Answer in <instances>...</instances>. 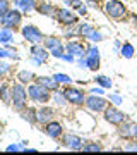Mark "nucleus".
<instances>
[{"mask_svg": "<svg viewBox=\"0 0 137 155\" xmlns=\"http://www.w3.org/2000/svg\"><path fill=\"white\" fill-rule=\"evenodd\" d=\"M76 12L79 14V16H86L88 14V7H86V4H82V5H79L76 9Z\"/></svg>", "mask_w": 137, "mask_h": 155, "instance_id": "ea45409f", "label": "nucleus"}, {"mask_svg": "<svg viewBox=\"0 0 137 155\" xmlns=\"http://www.w3.org/2000/svg\"><path fill=\"white\" fill-rule=\"evenodd\" d=\"M110 105V102L104 98L103 95H88L86 97V102H84V109L91 114H103L104 109Z\"/></svg>", "mask_w": 137, "mask_h": 155, "instance_id": "20e7f679", "label": "nucleus"}, {"mask_svg": "<svg viewBox=\"0 0 137 155\" xmlns=\"http://www.w3.org/2000/svg\"><path fill=\"white\" fill-rule=\"evenodd\" d=\"M50 54H51V57H55V59H60V61H62V57H64V54H65V45H64V47H60V48L51 50Z\"/></svg>", "mask_w": 137, "mask_h": 155, "instance_id": "72a5a7b5", "label": "nucleus"}, {"mask_svg": "<svg viewBox=\"0 0 137 155\" xmlns=\"http://www.w3.org/2000/svg\"><path fill=\"white\" fill-rule=\"evenodd\" d=\"M103 11L106 14V17L113 19V21H123L129 14L127 5L122 0H106L103 5Z\"/></svg>", "mask_w": 137, "mask_h": 155, "instance_id": "f03ea898", "label": "nucleus"}, {"mask_svg": "<svg viewBox=\"0 0 137 155\" xmlns=\"http://www.w3.org/2000/svg\"><path fill=\"white\" fill-rule=\"evenodd\" d=\"M51 100H53L55 107H65L69 102L65 98V93H64V90H55L51 91Z\"/></svg>", "mask_w": 137, "mask_h": 155, "instance_id": "b1692460", "label": "nucleus"}, {"mask_svg": "<svg viewBox=\"0 0 137 155\" xmlns=\"http://www.w3.org/2000/svg\"><path fill=\"white\" fill-rule=\"evenodd\" d=\"M21 33H22V38L29 41L31 45H36V43H43L45 40V35L41 33V29L34 24H24L21 28Z\"/></svg>", "mask_w": 137, "mask_h": 155, "instance_id": "9d476101", "label": "nucleus"}, {"mask_svg": "<svg viewBox=\"0 0 137 155\" xmlns=\"http://www.w3.org/2000/svg\"><path fill=\"white\" fill-rule=\"evenodd\" d=\"M125 152H137V140H130V141H127L125 147H123Z\"/></svg>", "mask_w": 137, "mask_h": 155, "instance_id": "f704fd0d", "label": "nucleus"}, {"mask_svg": "<svg viewBox=\"0 0 137 155\" xmlns=\"http://www.w3.org/2000/svg\"><path fill=\"white\" fill-rule=\"evenodd\" d=\"M0 59L4 61V59H14V61H19V55L16 54V50L12 52V50L5 48V47H0Z\"/></svg>", "mask_w": 137, "mask_h": 155, "instance_id": "c85d7f7f", "label": "nucleus"}, {"mask_svg": "<svg viewBox=\"0 0 137 155\" xmlns=\"http://www.w3.org/2000/svg\"><path fill=\"white\" fill-rule=\"evenodd\" d=\"M57 11H58V7L53 5V4H50V2H39L38 7H36V12L41 14V16H46V17H57Z\"/></svg>", "mask_w": 137, "mask_h": 155, "instance_id": "f3484780", "label": "nucleus"}, {"mask_svg": "<svg viewBox=\"0 0 137 155\" xmlns=\"http://www.w3.org/2000/svg\"><path fill=\"white\" fill-rule=\"evenodd\" d=\"M16 79L19 81V83H22V84H29V83H33L34 79H36V76H34V72L33 71H27V69H22V71H19L17 72V76H16Z\"/></svg>", "mask_w": 137, "mask_h": 155, "instance_id": "4be33fe9", "label": "nucleus"}, {"mask_svg": "<svg viewBox=\"0 0 137 155\" xmlns=\"http://www.w3.org/2000/svg\"><path fill=\"white\" fill-rule=\"evenodd\" d=\"M27 97L33 104H48L51 100V91L48 88H45L43 84H39L38 81H33V83L27 84Z\"/></svg>", "mask_w": 137, "mask_h": 155, "instance_id": "f257e3e1", "label": "nucleus"}, {"mask_svg": "<svg viewBox=\"0 0 137 155\" xmlns=\"http://www.w3.org/2000/svg\"><path fill=\"white\" fill-rule=\"evenodd\" d=\"M50 50L45 47L43 43H36V45H31V50H29V59L33 62L34 66H41L50 59Z\"/></svg>", "mask_w": 137, "mask_h": 155, "instance_id": "1a4fd4ad", "label": "nucleus"}, {"mask_svg": "<svg viewBox=\"0 0 137 155\" xmlns=\"http://www.w3.org/2000/svg\"><path fill=\"white\" fill-rule=\"evenodd\" d=\"M22 147H24V143H12L5 148V152H22Z\"/></svg>", "mask_w": 137, "mask_h": 155, "instance_id": "e433bc0d", "label": "nucleus"}, {"mask_svg": "<svg viewBox=\"0 0 137 155\" xmlns=\"http://www.w3.org/2000/svg\"><path fill=\"white\" fill-rule=\"evenodd\" d=\"M2 76H4V74H2V72H0V79H2Z\"/></svg>", "mask_w": 137, "mask_h": 155, "instance_id": "a18cd8bd", "label": "nucleus"}, {"mask_svg": "<svg viewBox=\"0 0 137 155\" xmlns=\"http://www.w3.org/2000/svg\"><path fill=\"white\" fill-rule=\"evenodd\" d=\"M27 86L26 84H22V83H14L12 84V102H11V105L12 109L16 112H21L22 109H26L27 107Z\"/></svg>", "mask_w": 137, "mask_h": 155, "instance_id": "7ed1b4c3", "label": "nucleus"}, {"mask_svg": "<svg viewBox=\"0 0 137 155\" xmlns=\"http://www.w3.org/2000/svg\"><path fill=\"white\" fill-rule=\"evenodd\" d=\"M64 4H65L67 7H70V9L76 11L79 5H82V0H64Z\"/></svg>", "mask_w": 137, "mask_h": 155, "instance_id": "c9c22d12", "label": "nucleus"}, {"mask_svg": "<svg viewBox=\"0 0 137 155\" xmlns=\"http://www.w3.org/2000/svg\"><path fill=\"white\" fill-rule=\"evenodd\" d=\"M9 71H11V66H9L7 62H2V59H0V72L5 74V72H9Z\"/></svg>", "mask_w": 137, "mask_h": 155, "instance_id": "58836bf2", "label": "nucleus"}, {"mask_svg": "<svg viewBox=\"0 0 137 155\" xmlns=\"http://www.w3.org/2000/svg\"><path fill=\"white\" fill-rule=\"evenodd\" d=\"M93 29L94 26L91 22H77V36H81V38H88Z\"/></svg>", "mask_w": 137, "mask_h": 155, "instance_id": "a878e982", "label": "nucleus"}, {"mask_svg": "<svg viewBox=\"0 0 137 155\" xmlns=\"http://www.w3.org/2000/svg\"><path fill=\"white\" fill-rule=\"evenodd\" d=\"M62 145L69 150H81L84 145V140L76 133H64L62 134Z\"/></svg>", "mask_w": 137, "mask_h": 155, "instance_id": "4468645a", "label": "nucleus"}, {"mask_svg": "<svg viewBox=\"0 0 137 155\" xmlns=\"http://www.w3.org/2000/svg\"><path fill=\"white\" fill-rule=\"evenodd\" d=\"M0 102H4L5 105H11V102H12V84H9V83L0 84Z\"/></svg>", "mask_w": 137, "mask_h": 155, "instance_id": "aec40b11", "label": "nucleus"}, {"mask_svg": "<svg viewBox=\"0 0 137 155\" xmlns=\"http://www.w3.org/2000/svg\"><path fill=\"white\" fill-rule=\"evenodd\" d=\"M14 7H17L22 14H29V12L36 11V7H38V2L36 0H17Z\"/></svg>", "mask_w": 137, "mask_h": 155, "instance_id": "a211bd4d", "label": "nucleus"}, {"mask_svg": "<svg viewBox=\"0 0 137 155\" xmlns=\"http://www.w3.org/2000/svg\"><path fill=\"white\" fill-rule=\"evenodd\" d=\"M34 81H38L39 84H43L45 88H48L50 91H55V90H58V86H60V83L53 76H36Z\"/></svg>", "mask_w": 137, "mask_h": 155, "instance_id": "6ab92c4d", "label": "nucleus"}, {"mask_svg": "<svg viewBox=\"0 0 137 155\" xmlns=\"http://www.w3.org/2000/svg\"><path fill=\"white\" fill-rule=\"evenodd\" d=\"M117 134H118L122 140H125V141L137 140V122L129 121V119H127L123 124H120V126H118V131H117Z\"/></svg>", "mask_w": 137, "mask_h": 155, "instance_id": "9b49d317", "label": "nucleus"}, {"mask_svg": "<svg viewBox=\"0 0 137 155\" xmlns=\"http://www.w3.org/2000/svg\"><path fill=\"white\" fill-rule=\"evenodd\" d=\"M81 150L82 152H101L103 147H101V143H98V141H84Z\"/></svg>", "mask_w": 137, "mask_h": 155, "instance_id": "cd10ccee", "label": "nucleus"}, {"mask_svg": "<svg viewBox=\"0 0 137 155\" xmlns=\"http://www.w3.org/2000/svg\"><path fill=\"white\" fill-rule=\"evenodd\" d=\"M51 119H55L53 107L46 105V104H41V107H36V121H38V124H46Z\"/></svg>", "mask_w": 137, "mask_h": 155, "instance_id": "dca6fc26", "label": "nucleus"}, {"mask_svg": "<svg viewBox=\"0 0 137 155\" xmlns=\"http://www.w3.org/2000/svg\"><path fill=\"white\" fill-rule=\"evenodd\" d=\"M19 116L24 121H27L29 124H38V121H36V107H26V109H22L19 112Z\"/></svg>", "mask_w": 137, "mask_h": 155, "instance_id": "412c9836", "label": "nucleus"}, {"mask_svg": "<svg viewBox=\"0 0 137 155\" xmlns=\"http://www.w3.org/2000/svg\"><path fill=\"white\" fill-rule=\"evenodd\" d=\"M96 83H98L99 86H103L104 90H110L113 86V81H111L108 76H103V74H98V76H96Z\"/></svg>", "mask_w": 137, "mask_h": 155, "instance_id": "c756f323", "label": "nucleus"}, {"mask_svg": "<svg viewBox=\"0 0 137 155\" xmlns=\"http://www.w3.org/2000/svg\"><path fill=\"white\" fill-rule=\"evenodd\" d=\"M43 133L51 140H60L62 134H64V126H62L58 121L51 119V121H48L46 124H43Z\"/></svg>", "mask_w": 137, "mask_h": 155, "instance_id": "ddd939ff", "label": "nucleus"}, {"mask_svg": "<svg viewBox=\"0 0 137 155\" xmlns=\"http://www.w3.org/2000/svg\"><path fill=\"white\" fill-rule=\"evenodd\" d=\"M43 45L50 50V52H51V50H55V48H60V47H64V43H62V40L58 38V36H45Z\"/></svg>", "mask_w": 137, "mask_h": 155, "instance_id": "393cba45", "label": "nucleus"}, {"mask_svg": "<svg viewBox=\"0 0 137 155\" xmlns=\"http://www.w3.org/2000/svg\"><path fill=\"white\" fill-rule=\"evenodd\" d=\"M11 9V2L9 0H0V24H2V19H4V14Z\"/></svg>", "mask_w": 137, "mask_h": 155, "instance_id": "473e14b6", "label": "nucleus"}, {"mask_svg": "<svg viewBox=\"0 0 137 155\" xmlns=\"http://www.w3.org/2000/svg\"><path fill=\"white\" fill-rule=\"evenodd\" d=\"M113 47H115V50H118V52H120V48H122V43L118 41V40H117L115 43H113Z\"/></svg>", "mask_w": 137, "mask_h": 155, "instance_id": "37998d69", "label": "nucleus"}, {"mask_svg": "<svg viewBox=\"0 0 137 155\" xmlns=\"http://www.w3.org/2000/svg\"><path fill=\"white\" fill-rule=\"evenodd\" d=\"M22 24V12L17 9V7H11L9 11L4 14V19H2V26H5V28H11L14 31L21 28Z\"/></svg>", "mask_w": 137, "mask_h": 155, "instance_id": "6e6552de", "label": "nucleus"}, {"mask_svg": "<svg viewBox=\"0 0 137 155\" xmlns=\"http://www.w3.org/2000/svg\"><path fill=\"white\" fill-rule=\"evenodd\" d=\"M53 78L58 81L60 84H70L72 83V78L69 76V74H64V72H55Z\"/></svg>", "mask_w": 137, "mask_h": 155, "instance_id": "7c9ffc66", "label": "nucleus"}, {"mask_svg": "<svg viewBox=\"0 0 137 155\" xmlns=\"http://www.w3.org/2000/svg\"><path fill=\"white\" fill-rule=\"evenodd\" d=\"M110 102H113L115 105H120L122 104V97L118 93H110Z\"/></svg>", "mask_w": 137, "mask_h": 155, "instance_id": "4c0bfd02", "label": "nucleus"}, {"mask_svg": "<svg viewBox=\"0 0 137 155\" xmlns=\"http://www.w3.org/2000/svg\"><path fill=\"white\" fill-rule=\"evenodd\" d=\"M65 50L69 52V54H72L74 57H86V54H88V47L82 43L81 40H69L65 43Z\"/></svg>", "mask_w": 137, "mask_h": 155, "instance_id": "2eb2a0df", "label": "nucleus"}, {"mask_svg": "<svg viewBox=\"0 0 137 155\" xmlns=\"http://www.w3.org/2000/svg\"><path fill=\"white\" fill-rule=\"evenodd\" d=\"M55 19L62 28H65V26H74L79 22V14H76L74 9H70V7H58Z\"/></svg>", "mask_w": 137, "mask_h": 155, "instance_id": "423d86ee", "label": "nucleus"}, {"mask_svg": "<svg viewBox=\"0 0 137 155\" xmlns=\"http://www.w3.org/2000/svg\"><path fill=\"white\" fill-rule=\"evenodd\" d=\"M89 93H94V95H103V93H104V88H103V86H98V88L94 86V88L89 90Z\"/></svg>", "mask_w": 137, "mask_h": 155, "instance_id": "a19ab883", "label": "nucleus"}, {"mask_svg": "<svg viewBox=\"0 0 137 155\" xmlns=\"http://www.w3.org/2000/svg\"><path fill=\"white\" fill-rule=\"evenodd\" d=\"M86 62H88V69H89V71L96 72V71L99 69V64H101V57H99V48L96 47V45H91V47H88Z\"/></svg>", "mask_w": 137, "mask_h": 155, "instance_id": "f8f14e48", "label": "nucleus"}, {"mask_svg": "<svg viewBox=\"0 0 137 155\" xmlns=\"http://www.w3.org/2000/svg\"><path fill=\"white\" fill-rule=\"evenodd\" d=\"M84 2H86V4H89V5H98L101 0H84Z\"/></svg>", "mask_w": 137, "mask_h": 155, "instance_id": "79ce46f5", "label": "nucleus"}, {"mask_svg": "<svg viewBox=\"0 0 137 155\" xmlns=\"http://www.w3.org/2000/svg\"><path fill=\"white\" fill-rule=\"evenodd\" d=\"M86 40H89V41H93V43H99V41H103V35H101V31H98V29H93L91 31V35H89Z\"/></svg>", "mask_w": 137, "mask_h": 155, "instance_id": "2f4dec72", "label": "nucleus"}, {"mask_svg": "<svg viewBox=\"0 0 137 155\" xmlns=\"http://www.w3.org/2000/svg\"><path fill=\"white\" fill-rule=\"evenodd\" d=\"M120 55L123 59H132V57L135 55V48H134V45L125 41V43H122V48H120Z\"/></svg>", "mask_w": 137, "mask_h": 155, "instance_id": "bb28decb", "label": "nucleus"}, {"mask_svg": "<svg viewBox=\"0 0 137 155\" xmlns=\"http://www.w3.org/2000/svg\"><path fill=\"white\" fill-rule=\"evenodd\" d=\"M14 40V29L2 26L0 28V45H11Z\"/></svg>", "mask_w": 137, "mask_h": 155, "instance_id": "5701e85b", "label": "nucleus"}, {"mask_svg": "<svg viewBox=\"0 0 137 155\" xmlns=\"http://www.w3.org/2000/svg\"><path fill=\"white\" fill-rule=\"evenodd\" d=\"M103 119L108 122V124L118 127L120 124H123V122L129 119V116H127L123 110H120L117 105H111V104H110V105L104 109V112H103Z\"/></svg>", "mask_w": 137, "mask_h": 155, "instance_id": "39448f33", "label": "nucleus"}, {"mask_svg": "<svg viewBox=\"0 0 137 155\" xmlns=\"http://www.w3.org/2000/svg\"><path fill=\"white\" fill-rule=\"evenodd\" d=\"M9 2H11V4H16V2H17V0H9Z\"/></svg>", "mask_w": 137, "mask_h": 155, "instance_id": "c03bdc74", "label": "nucleus"}, {"mask_svg": "<svg viewBox=\"0 0 137 155\" xmlns=\"http://www.w3.org/2000/svg\"><path fill=\"white\" fill-rule=\"evenodd\" d=\"M64 93H65V98L70 105H76V107H84V102H86V91H82L81 88L77 86H70L67 84L64 88Z\"/></svg>", "mask_w": 137, "mask_h": 155, "instance_id": "0eeeda50", "label": "nucleus"}]
</instances>
